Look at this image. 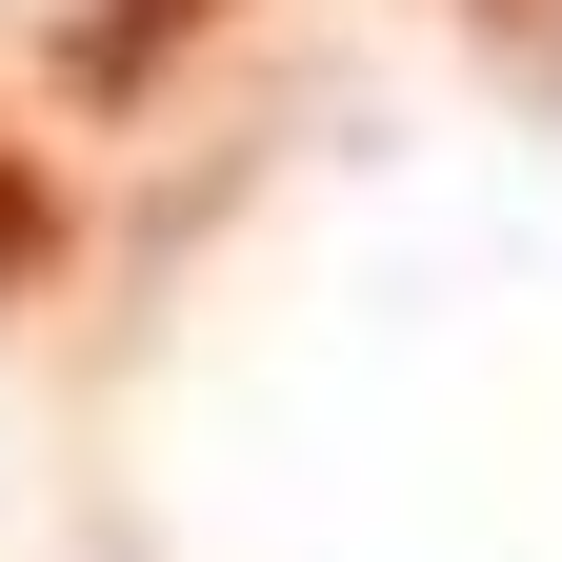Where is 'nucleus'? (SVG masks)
I'll return each mask as SVG.
<instances>
[{
  "label": "nucleus",
  "instance_id": "obj_1",
  "mask_svg": "<svg viewBox=\"0 0 562 562\" xmlns=\"http://www.w3.org/2000/svg\"><path fill=\"white\" fill-rule=\"evenodd\" d=\"M41 261H60V181L21 161V140H0V302H21V281H41Z\"/></svg>",
  "mask_w": 562,
  "mask_h": 562
},
{
  "label": "nucleus",
  "instance_id": "obj_2",
  "mask_svg": "<svg viewBox=\"0 0 562 562\" xmlns=\"http://www.w3.org/2000/svg\"><path fill=\"white\" fill-rule=\"evenodd\" d=\"M201 21H222V0H121V21L81 41V81H140V60H161V41H201Z\"/></svg>",
  "mask_w": 562,
  "mask_h": 562
},
{
  "label": "nucleus",
  "instance_id": "obj_3",
  "mask_svg": "<svg viewBox=\"0 0 562 562\" xmlns=\"http://www.w3.org/2000/svg\"><path fill=\"white\" fill-rule=\"evenodd\" d=\"M482 21V60H522V81H562V0H462Z\"/></svg>",
  "mask_w": 562,
  "mask_h": 562
}]
</instances>
